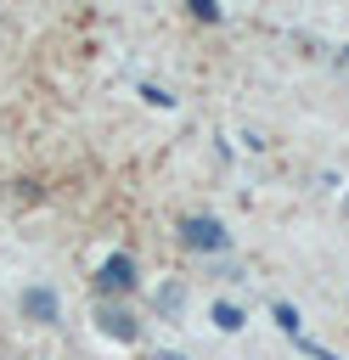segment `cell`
I'll use <instances>...</instances> for the list:
<instances>
[{
  "mask_svg": "<svg viewBox=\"0 0 349 360\" xmlns=\"http://www.w3.org/2000/svg\"><path fill=\"white\" fill-rule=\"evenodd\" d=\"M214 326H220V332H236V326H242V309H236V304H214Z\"/></svg>",
  "mask_w": 349,
  "mask_h": 360,
  "instance_id": "6",
  "label": "cell"
},
{
  "mask_svg": "<svg viewBox=\"0 0 349 360\" xmlns=\"http://www.w3.org/2000/svg\"><path fill=\"white\" fill-rule=\"evenodd\" d=\"M180 242L191 253H220V248H231V231L214 214H191V219H180Z\"/></svg>",
  "mask_w": 349,
  "mask_h": 360,
  "instance_id": "1",
  "label": "cell"
},
{
  "mask_svg": "<svg viewBox=\"0 0 349 360\" xmlns=\"http://www.w3.org/2000/svg\"><path fill=\"white\" fill-rule=\"evenodd\" d=\"M62 315V298L51 292V287H28L23 292V321H34V326H51Z\"/></svg>",
  "mask_w": 349,
  "mask_h": 360,
  "instance_id": "3",
  "label": "cell"
},
{
  "mask_svg": "<svg viewBox=\"0 0 349 360\" xmlns=\"http://www.w3.org/2000/svg\"><path fill=\"white\" fill-rule=\"evenodd\" d=\"M191 17H197V22H220V6H214V0H191Z\"/></svg>",
  "mask_w": 349,
  "mask_h": 360,
  "instance_id": "8",
  "label": "cell"
},
{
  "mask_svg": "<svg viewBox=\"0 0 349 360\" xmlns=\"http://www.w3.org/2000/svg\"><path fill=\"white\" fill-rule=\"evenodd\" d=\"M152 360H186V354H152Z\"/></svg>",
  "mask_w": 349,
  "mask_h": 360,
  "instance_id": "10",
  "label": "cell"
},
{
  "mask_svg": "<svg viewBox=\"0 0 349 360\" xmlns=\"http://www.w3.org/2000/svg\"><path fill=\"white\" fill-rule=\"evenodd\" d=\"M135 259L129 253H107L101 259V270H96V292H107V298H118V292H135Z\"/></svg>",
  "mask_w": 349,
  "mask_h": 360,
  "instance_id": "2",
  "label": "cell"
},
{
  "mask_svg": "<svg viewBox=\"0 0 349 360\" xmlns=\"http://www.w3.org/2000/svg\"><path fill=\"white\" fill-rule=\"evenodd\" d=\"M141 96H146L152 107H169V101H174V96H169V90H158V84H141Z\"/></svg>",
  "mask_w": 349,
  "mask_h": 360,
  "instance_id": "9",
  "label": "cell"
},
{
  "mask_svg": "<svg viewBox=\"0 0 349 360\" xmlns=\"http://www.w3.org/2000/svg\"><path fill=\"white\" fill-rule=\"evenodd\" d=\"M96 326H101L113 343H135V338H141V326H135L129 309H96Z\"/></svg>",
  "mask_w": 349,
  "mask_h": 360,
  "instance_id": "4",
  "label": "cell"
},
{
  "mask_svg": "<svg viewBox=\"0 0 349 360\" xmlns=\"http://www.w3.org/2000/svg\"><path fill=\"white\" fill-rule=\"evenodd\" d=\"M270 315H276V326H281V332H293V338H298V309H293V304H270Z\"/></svg>",
  "mask_w": 349,
  "mask_h": 360,
  "instance_id": "7",
  "label": "cell"
},
{
  "mask_svg": "<svg viewBox=\"0 0 349 360\" xmlns=\"http://www.w3.org/2000/svg\"><path fill=\"white\" fill-rule=\"evenodd\" d=\"M152 304H158V315H180V309H186V287H180V281H169V287H158V298H152Z\"/></svg>",
  "mask_w": 349,
  "mask_h": 360,
  "instance_id": "5",
  "label": "cell"
}]
</instances>
